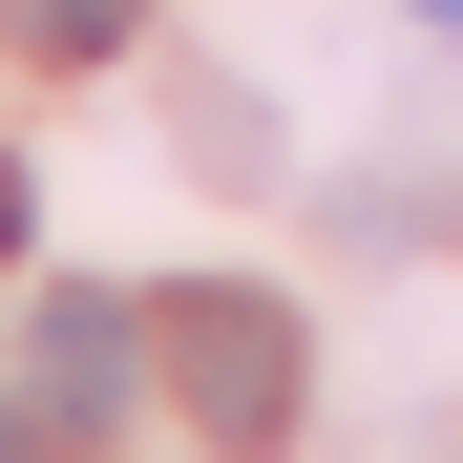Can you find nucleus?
Instances as JSON below:
<instances>
[{"instance_id": "2", "label": "nucleus", "mask_w": 463, "mask_h": 463, "mask_svg": "<svg viewBox=\"0 0 463 463\" xmlns=\"http://www.w3.org/2000/svg\"><path fill=\"white\" fill-rule=\"evenodd\" d=\"M22 379H43V421L85 442V421H127V379H147V317H127V295H43V317H22Z\"/></svg>"}, {"instance_id": "5", "label": "nucleus", "mask_w": 463, "mask_h": 463, "mask_svg": "<svg viewBox=\"0 0 463 463\" xmlns=\"http://www.w3.org/2000/svg\"><path fill=\"white\" fill-rule=\"evenodd\" d=\"M0 274H22V169H0Z\"/></svg>"}, {"instance_id": "4", "label": "nucleus", "mask_w": 463, "mask_h": 463, "mask_svg": "<svg viewBox=\"0 0 463 463\" xmlns=\"http://www.w3.org/2000/svg\"><path fill=\"white\" fill-rule=\"evenodd\" d=\"M0 463H63V421H43V401H22V421H0Z\"/></svg>"}, {"instance_id": "3", "label": "nucleus", "mask_w": 463, "mask_h": 463, "mask_svg": "<svg viewBox=\"0 0 463 463\" xmlns=\"http://www.w3.org/2000/svg\"><path fill=\"white\" fill-rule=\"evenodd\" d=\"M0 22H22V43H43V63H106V43H127V22H147V0H0Z\"/></svg>"}, {"instance_id": "1", "label": "nucleus", "mask_w": 463, "mask_h": 463, "mask_svg": "<svg viewBox=\"0 0 463 463\" xmlns=\"http://www.w3.org/2000/svg\"><path fill=\"white\" fill-rule=\"evenodd\" d=\"M147 358H169V401H190L232 463H253V442H295V317H274L253 274H190L169 317H147Z\"/></svg>"}]
</instances>
